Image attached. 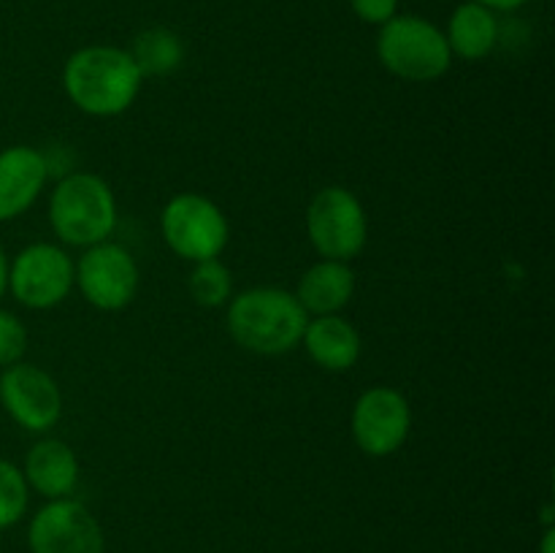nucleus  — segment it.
Segmentation results:
<instances>
[{"label": "nucleus", "mask_w": 555, "mask_h": 553, "mask_svg": "<svg viewBox=\"0 0 555 553\" xmlns=\"http://www.w3.org/2000/svg\"><path fill=\"white\" fill-rule=\"evenodd\" d=\"M30 553H103L106 537L95 515L76 499H52L27 529Z\"/></svg>", "instance_id": "6e6552de"}, {"label": "nucleus", "mask_w": 555, "mask_h": 553, "mask_svg": "<svg viewBox=\"0 0 555 553\" xmlns=\"http://www.w3.org/2000/svg\"><path fill=\"white\" fill-rule=\"evenodd\" d=\"M76 282V266L60 247L47 242L22 249L9 266V287L20 304L30 309H52Z\"/></svg>", "instance_id": "0eeeda50"}, {"label": "nucleus", "mask_w": 555, "mask_h": 553, "mask_svg": "<svg viewBox=\"0 0 555 553\" xmlns=\"http://www.w3.org/2000/svg\"><path fill=\"white\" fill-rule=\"evenodd\" d=\"M188 287L201 307H222L228 301V296H231L233 287L231 269L225 263H220L217 258L198 260L195 269L190 271Z\"/></svg>", "instance_id": "a211bd4d"}, {"label": "nucleus", "mask_w": 555, "mask_h": 553, "mask_svg": "<svg viewBox=\"0 0 555 553\" xmlns=\"http://www.w3.org/2000/svg\"><path fill=\"white\" fill-rule=\"evenodd\" d=\"M5 287H9V258H5L3 247H0V296L5 293Z\"/></svg>", "instance_id": "b1692460"}, {"label": "nucleus", "mask_w": 555, "mask_h": 553, "mask_svg": "<svg viewBox=\"0 0 555 553\" xmlns=\"http://www.w3.org/2000/svg\"><path fill=\"white\" fill-rule=\"evenodd\" d=\"M79 291L92 307L103 312L125 309L139 291V266L122 244L101 242L87 247L76 266Z\"/></svg>", "instance_id": "1a4fd4ad"}, {"label": "nucleus", "mask_w": 555, "mask_h": 553, "mask_svg": "<svg viewBox=\"0 0 555 553\" xmlns=\"http://www.w3.org/2000/svg\"><path fill=\"white\" fill-rule=\"evenodd\" d=\"M141 70L130 52L117 47H87L68 57L63 85L76 108L92 117H117L141 90Z\"/></svg>", "instance_id": "f257e3e1"}, {"label": "nucleus", "mask_w": 555, "mask_h": 553, "mask_svg": "<svg viewBox=\"0 0 555 553\" xmlns=\"http://www.w3.org/2000/svg\"><path fill=\"white\" fill-rule=\"evenodd\" d=\"M307 233L323 258L347 263L366 247V211L350 190L323 188L307 209Z\"/></svg>", "instance_id": "423d86ee"}, {"label": "nucleus", "mask_w": 555, "mask_h": 553, "mask_svg": "<svg viewBox=\"0 0 555 553\" xmlns=\"http://www.w3.org/2000/svg\"><path fill=\"white\" fill-rule=\"evenodd\" d=\"M27 488H36L47 499H65L79 483V459L60 439H41L25 459Z\"/></svg>", "instance_id": "4468645a"}, {"label": "nucleus", "mask_w": 555, "mask_h": 553, "mask_svg": "<svg viewBox=\"0 0 555 553\" xmlns=\"http://www.w3.org/2000/svg\"><path fill=\"white\" fill-rule=\"evenodd\" d=\"M309 323L307 309L296 293L282 287H253L238 293L228 309V331L233 339L258 356H280L301 342Z\"/></svg>", "instance_id": "f03ea898"}, {"label": "nucleus", "mask_w": 555, "mask_h": 553, "mask_svg": "<svg viewBox=\"0 0 555 553\" xmlns=\"http://www.w3.org/2000/svg\"><path fill=\"white\" fill-rule=\"evenodd\" d=\"M27 510V480L11 461L0 459V531L14 526Z\"/></svg>", "instance_id": "6ab92c4d"}, {"label": "nucleus", "mask_w": 555, "mask_h": 553, "mask_svg": "<svg viewBox=\"0 0 555 553\" xmlns=\"http://www.w3.org/2000/svg\"><path fill=\"white\" fill-rule=\"evenodd\" d=\"M352 439L369 455H390L406 442L412 410L404 394L393 388H369L352 410Z\"/></svg>", "instance_id": "9b49d317"}, {"label": "nucleus", "mask_w": 555, "mask_h": 553, "mask_svg": "<svg viewBox=\"0 0 555 553\" xmlns=\"http://www.w3.org/2000/svg\"><path fill=\"white\" fill-rule=\"evenodd\" d=\"M377 54L390 74L406 81L439 79L453 60L444 33L421 16H393L385 22Z\"/></svg>", "instance_id": "20e7f679"}, {"label": "nucleus", "mask_w": 555, "mask_h": 553, "mask_svg": "<svg viewBox=\"0 0 555 553\" xmlns=\"http://www.w3.org/2000/svg\"><path fill=\"white\" fill-rule=\"evenodd\" d=\"M49 222L57 239L74 247H92L112 236L117 226V201L98 173H68L49 198Z\"/></svg>", "instance_id": "7ed1b4c3"}, {"label": "nucleus", "mask_w": 555, "mask_h": 553, "mask_svg": "<svg viewBox=\"0 0 555 553\" xmlns=\"http://www.w3.org/2000/svg\"><path fill=\"white\" fill-rule=\"evenodd\" d=\"M49 179V163L25 144L0 152V222L25 215Z\"/></svg>", "instance_id": "f8f14e48"}, {"label": "nucleus", "mask_w": 555, "mask_h": 553, "mask_svg": "<svg viewBox=\"0 0 555 553\" xmlns=\"http://www.w3.org/2000/svg\"><path fill=\"white\" fill-rule=\"evenodd\" d=\"M130 57H133L141 76H166L179 68L184 57V47L177 33L166 30V27H152V30H144L135 38Z\"/></svg>", "instance_id": "f3484780"}, {"label": "nucleus", "mask_w": 555, "mask_h": 553, "mask_svg": "<svg viewBox=\"0 0 555 553\" xmlns=\"http://www.w3.org/2000/svg\"><path fill=\"white\" fill-rule=\"evenodd\" d=\"M0 404L27 432H49L63 415V394L57 383L33 363H11L3 369Z\"/></svg>", "instance_id": "9d476101"}, {"label": "nucleus", "mask_w": 555, "mask_h": 553, "mask_svg": "<svg viewBox=\"0 0 555 553\" xmlns=\"http://www.w3.org/2000/svg\"><path fill=\"white\" fill-rule=\"evenodd\" d=\"M160 228L168 247L193 263L217 258L231 239V228L220 206L195 193H182L168 201Z\"/></svg>", "instance_id": "39448f33"}, {"label": "nucleus", "mask_w": 555, "mask_h": 553, "mask_svg": "<svg viewBox=\"0 0 555 553\" xmlns=\"http://www.w3.org/2000/svg\"><path fill=\"white\" fill-rule=\"evenodd\" d=\"M540 553H555V526H545V535H542Z\"/></svg>", "instance_id": "5701e85b"}, {"label": "nucleus", "mask_w": 555, "mask_h": 553, "mask_svg": "<svg viewBox=\"0 0 555 553\" xmlns=\"http://www.w3.org/2000/svg\"><path fill=\"white\" fill-rule=\"evenodd\" d=\"M448 47L464 60H480L493 49L499 38L496 16L480 3H464L455 9L448 30Z\"/></svg>", "instance_id": "dca6fc26"}, {"label": "nucleus", "mask_w": 555, "mask_h": 553, "mask_svg": "<svg viewBox=\"0 0 555 553\" xmlns=\"http://www.w3.org/2000/svg\"><path fill=\"white\" fill-rule=\"evenodd\" d=\"M356 293V271L345 260L323 258L307 269V274L298 282V304L307 309V314H336L347 307Z\"/></svg>", "instance_id": "2eb2a0df"}, {"label": "nucleus", "mask_w": 555, "mask_h": 553, "mask_svg": "<svg viewBox=\"0 0 555 553\" xmlns=\"http://www.w3.org/2000/svg\"><path fill=\"white\" fill-rule=\"evenodd\" d=\"M396 5L399 0H352V11L361 20L374 22V25H385L396 16Z\"/></svg>", "instance_id": "412c9836"}, {"label": "nucleus", "mask_w": 555, "mask_h": 553, "mask_svg": "<svg viewBox=\"0 0 555 553\" xmlns=\"http://www.w3.org/2000/svg\"><path fill=\"white\" fill-rule=\"evenodd\" d=\"M480 5H486V9H499V11H513L518 9V5H524L526 0H477Z\"/></svg>", "instance_id": "4be33fe9"}, {"label": "nucleus", "mask_w": 555, "mask_h": 553, "mask_svg": "<svg viewBox=\"0 0 555 553\" xmlns=\"http://www.w3.org/2000/svg\"><path fill=\"white\" fill-rule=\"evenodd\" d=\"M27 350V331L16 314L0 309V366L20 363Z\"/></svg>", "instance_id": "aec40b11"}, {"label": "nucleus", "mask_w": 555, "mask_h": 553, "mask_svg": "<svg viewBox=\"0 0 555 553\" xmlns=\"http://www.w3.org/2000/svg\"><path fill=\"white\" fill-rule=\"evenodd\" d=\"M301 342L309 358L328 372H347L361 358V334L339 314H320L309 320Z\"/></svg>", "instance_id": "ddd939ff"}]
</instances>
